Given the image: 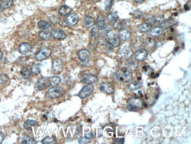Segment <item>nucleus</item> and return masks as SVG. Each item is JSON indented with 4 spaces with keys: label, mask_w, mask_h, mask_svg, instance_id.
I'll return each mask as SVG.
<instances>
[{
    "label": "nucleus",
    "mask_w": 191,
    "mask_h": 144,
    "mask_svg": "<svg viewBox=\"0 0 191 144\" xmlns=\"http://www.w3.org/2000/svg\"><path fill=\"white\" fill-rule=\"evenodd\" d=\"M61 82V78L58 76H51L42 78L39 79L37 83V86L39 90H43L47 86L55 87L58 85Z\"/></svg>",
    "instance_id": "nucleus-1"
},
{
    "label": "nucleus",
    "mask_w": 191,
    "mask_h": 144,
    "mask_svg": "<svg viewBox=\"0 0 191 144\" xmlns=\"http://www.w3.org/2000/svg\"><path fill=\"white\" fill-rule=\"evenodd\" d=\"M144 105L143 99L138 97H133L128 100L127 102L128 109L131 111H138Z\"/></svg>",
    "instance_id": "nucleus-2"
},
{
    "label": "nucleus",
    "mask_w": 191,
    "mask_h": 144,
    "mask_svg": "<svg viewBox=\"0 0 191 144\" xmlns=\"http://www.w3.org/2000/svg\"><path fill=\"white\" fill-rule=\"evenodd\" d=\"M113 77L117 82H129L132 79V75L128 70H119L114 74Z\"/></svg>",
    "instance_id": "nucleus-3"
},
{
    "label": "nucleus",
    "mask_w": 191,
    "mask_h": 144,
    "mask_svg": "<svg viewBox=\"0 0 191 144\" xmlns=\"http://www.w3.org/2000/svg\"><path fill=\"white\" fill-rule=\"evenodd\" d=\"M64 93L65 91L61 87H52L47 93V96L51 99H56L63 96Z\"/></svg>",
    "instance_id": "nucleus-4"
},
{
    "label": "nucleus",
    "mask_w": 191,
    "mask_h": 144,
    "mask_svg": "<svg viewBox=\"0 0 191 144\" xmlns=\"http://www.w3.org/2000/svg\"><path fill=\"white\" fill-rule=\"evenodd\" d=\"M120 54L121 57L125 59V60H128L131 58V57L133 55V51L132 50V49L131 48L130 46H129L128 45H124L121 50H120Z\"/></svg>",
    "instance_id": "nucleus-5"
},
{
    "label": "nucleus",
    "mask_w": 191,
    "mask_h": 144,
    "mask_svg": "<svg viewBox=\"0 0 191 144\" xmlns=\"http://www.w3.org/2000/svg\"><path fill=\"white\" fill-rule=\"evenodd\" d=\"M51 54V50L49 47L43 48L35 56V59L37 60H44L48 58Z\"/></svg>",
    "instance_id": "nucleus-6"
},
{
    "label": "nucleus",
    "mask_w": 191,
    "mask_h": 144,
    "mask_svg": "<svg viewBox=\"0 0 191 144\" xmlns=\"http://www.w3.org/2000/svg\"><path fill=\"white\" fill-rule=\"evenodd\" d=\"M108 40L109 43L114 47H117L120 44V39L114 32H111L108 34Z\"/></svg>",
    "instance_id": "nucleus-7"
},
{
    "label": "nucleus",
    "mask_w": 191,
    "mask_h": 144,
    "mask_svg": "<svg viewBox=\"0 0 191 144\" xmlns=\"http://www.w3.org/2000/svg\"><path fill=\"white\" fill-rule=\"evenodd\" d=\"M100 89L101 91L107 94H112L114 92V85L110 82H103L101 84Z\"/></svg>",
    "instance_id": "nucleus-8"
},
{
    "label": "nucleus",
    "mask_w": 191,
    "mask_h": 144,
    "mask_svg": "<svg viewBox=\"0 0 191 144\" xmlns=\"http://www.w3.org/2000/svg\"><path fill=\"white\" fill-rule=\"evenodd\" d=\"M94 89V88L92 85L88 84L87 85H86L85 86H84L82 88V89L79 93L78 96L81 99L86 98L92 92Z\"/></svg>",
    "instance_id": "nucleus-9"
},
{
    "label": "nucleus",
    "mask_w": 191,
    "mask_h": 144,
    "mask_svg": "<svg viewBox=\"0 0 191 144\" xmlns=\"http://www.w3.org/2000/svg\"><path fill=\"white\" fill-rule=\"evenodd\" d=\"M81 80L83 83L89 84V85H92L95 83L97 82L98 78L96 76L93 75L85 74L81 77Z\"/></svg>",
    "instance_id": "nucleus-10"
},
{
    "label": "nucleus",
    "mask_w": 191,
    "mask_h": 144,
    "mask_svg": "<svg viewBox=\"0 0 191 144\" xmlns=\"http://www.w3.org/2000/svg\"><path fill=\"white\" fill-rule=\"evenodd\" d=\"M63 63L60 59H55L52 63V71L54 73H60L63 70Z\"/></svg>",
    "instance_id": "nucleus-11"
},
{
    "label": "nucleus",
    "mask_w": 191,
    "mask_h": 144,
    "mask_svg": "<svg viewBox=\"0 0 191 144\" xmlns=\"http://www.w3.org/2000/svg\"><path fill=\"white\" fill-rule=\"evenodd\" d=\"M148 54V53L146 50L143 49H140L137 51V52L135 53V59H137V60L142 62V61L145 60L146 59Z\"/></svg>",
    "instance_id": "nucleus-12"
},
{
    "label": "nucleus",
    "mask_w": 191,
    "mask_h": 144,
    "mask_svg": "<svg viewBox=\"0 0 191 144\" xmlns=\"http://www.w3.org/2000/svg\"><path fill=\"white\" fill-rule=\"evenodd\" d=\"M51 36L53 38L55 39H65L66 37V36L64 31L59 29L53 30L51 33Z\"/></svg>",
    "instance_id": "nucleus-13"
},
{
    "label": "nucleus",
    "mask_w": 191,
    "mask_h": 144,
    "mask_svg": "<svg viewBox=\"0 0 191 144\" xmlns=\"http://www.w3.org/2000/svg\"><path fill=\"white\" fill-rule=\"evenodd\" d=\"M78 16L75 14H69L66 18V22L70 26H75L78 22Z\"/></svg>",
    "instance_id": "nucleus-14"
},
{
    "label": "nucleus",
    "mask_w": 191,
    "mask_h": 144,
    "mask_svg": "<svg viewBox=\"0 0 191 144\" xmlns=\"http://www.w3.org/2000/svg\"><path fill=\"white\" fill-rule=\"evenodd\" d=\"M119 36L122 41H127L130 39L131 34L127 28H125L119 32Z\"/></svg>",
    "instance_id": "nucleus-15"
},
{
    "label": "nucleus",
    "mask_w": 191,
    "mask_h": 144,
    "mask_svg": "<svg viewBox=\"0 0 191 144\" xmlns=\"http://www.w3.org/2000/svg\"><path fill=\"white\" fill-rule=\"evenodd\" d=\"M31 50V46L28 43H23L19 47V52L21 54H26Z\"/></svg>",
    "instance_id": "nucleus-16"
},
{
    "label": "nucleus",
    "mask_w": 191,
    "mask_h": 144,
    "mask_svg": "<svg viewBox=\"0 0 191 144\" xmlns=\"http://www.w3.org/2000/svg\"><path fill=\"white\" fill-rule=\"evenodd\" d=\"M71 11H72V8L71 7L66 5L61 6L59 8V10H58L59 14L63 16H66V15H69V14L71 13Z\"/></svg>",
    "instance_id": "nucleus-17"
},
{
    "label": "nucleus",
    "mask_w": 191,
    "mask_h": 144,
    "mask_svg": "<svg viewBox=\"0 0 191 144\" xmlns=\"http://www.w3.org/2000/svg\"><path fill=\"white\" fill-rule=\"evenodd\" d=\"M163 30L161 27H155L148 31V34L152 37H158L162 34Z\"/></svg>",
    "instance_id": "nucleus-18"
},
{
    "label": "nucleus",
    "mask_w": 191,
    "mask_h": 144,
    "mask_svg": "<svg viewBox=\"0 0 191 144\" xmlns=\"http://www.w3.org/2000/svg\"><path fill=\"white\" fill-rule=\"evenodd\" d=\"M14 4L13 0H0V8L7 9L11 8Z\"/></svg>",
    "instance_id": "nucleus-19"
},
{
    "label": "nucleus",
    "mask_w": 191,
    "mask_h": 144,
    "mask_svg": "<svg viewBox=\"0 0 191 144\" xmlns=\"http://www.w3.org/2000/svg\"><path fill=\"white\" fill-rule=\"evenodd\" d=\"M177 23V21H175L173 19H169L168 20H166L165 21L162 22L161 24L160 27L162 30L163 29H166L174 25H175Z\"/></svg>",
    "instance_id": "nucleus-20"
},
{
    "label": "nucleus",
    "mask_w": 191,
    "mask_h": 144,
    "mask_svg": "<svg viewBox=\"0 0 191 144\" xmlns=\"http://www.w3.org/2000/svg\"><path fill=\"white\" fill-rule=\"evenodd\" d=\"M89 56V51L87 49H83L78 53V57L81 61H86Z\"/></svg>",
    "instance_id": "nucleus-21"
},
{
    "label": "nucleus",
    "mask_w": 191,
    "mask_h": 144,
    "mask_svg": "<svg viewBox=\"0 0 191 144\" xmlns=\"http://www.w3.org/2000/svg\"><path fill=\"white\" fill-rule=\"evenodd\" d=\"M152 24L149 23H143L140 24L138 27L139 31L141 33H146L148 32L151 30L152 28Z\"/></svg>",
    "instance_id": "nucleus-22"
},
{
    "label": "nucleus",
    "mask_w": 191,
    "mask_h": 144,
    "mask_svg": "<svg viewBox=\"0 0 191 144\" xmlns=\"http://www.w3.org/2000/svg\"><path fill=\"white\" fill-rule=\"evenodd\" d=\"M51 33L48 31V30L42 31L39 33V37L44 41H48L51 39Z\"/></svg>",
    "instance_id": "nucleus-23"
},
{
    "label": "nucleus",
    "mask_w": 191,
    "mask_h": 144,
    "mask_svg": "<svg viewBox=\"0 0 191 144\" xmlns=\"http://www.w3.org/2000/svg\"><path fill=\"white\" fill-rule=\"evenodd\" d=\"M37 125V122L34 120H27L24 123V129L29 131L31 130V128L32 126H35Z\"/></svg>",
    "instance_id": "nucleus-24"
},
{
    "label": "nucleus",
    "mask_w": 191,
    "mask_h": 144,
    "mask_svg": "<svg viewBox=\"0 0 191 144\" xmlns=\"http://www.w3.org/2000/svg\"><path fill=\"white\" fill-rule=\"evenodd\" d=\"M37 142L33 138L28 135H24L21 139V144H35Z\"/></svg>",
    "instance_id": "nucleus-25"
},
{
    "label": "nucleus",
    "mask_w": 191,
    "mask_h": 144,
    "mask_svg": "<svg viewBox=\"0 0 191 144\" xmlns=\"http://www.w3.org/2000/svg\"><path fill=\"white\" fill-rule=\"evenodd\" d=\"M21 74L24 79H28L31 78V70L26 67H24L21 70Z\"/></svg>",
    "instance_id": "nucleus-26"
},
{
    "label": "nucleus",
    "mask_w": 191,
    "mask_h": 144,
    "mask_svg": "<svg viewBox=\"0 0 191 144\" xmlns=\"http://www.w3.org/2000/svg\"><path fill=\"white\" fill-rule=\"evenodd\" d=\"M84 24L87 27H91L94 26L95 24V20L94 19V18L87 16L85 18L84 20Z\"/></svg>",
    "instance_id": "nucleus-27"
},
{
    "label": "nucleus",
    "mask_w": 191,
    "mask_h": 144,
    "mask_svg": "<svg viewBox=\"0 0 191 144\" xmlns=\"http://www.w3.org/2000/svg\"><path fill=\"white\" fill-rule=\"evenodd\" d=\"M97 27H98L99 29H100V30L103 29L104 26H105V17H104V16L102 15H99L97 18Z\"/></svg>",
    "instance_id": "nucleus-28"
},
{
    "label": "nucleus",
    "mask_w": 191,
    "mask_h": 144,
    "mask_svg": "<svg viewBox=\"0 0 191 144\" xmlns=\"http://www.w3.org/2000/svg\"><path fill=\"white\" fill-rule=\"evenodd\" d=\"M38 24L39 28L44 30H48L51 28V25L45 21H40Z\"/></svg>",
    "instance_id": "nucleus-29"
},
{
    "label": "nucleus",
    "mask_w": 191,
    "mask_h": 144,
    "mask_svg": "<svg viewBox=\"0 0 191 144\" xmlns=\"http://www.w3.org/2000/svg\"><path fill=\"white\" fill-rule=\"evenodd\" d=\"M43 144H54L57 143V140L54 137H46L42 140Z\"/></svg>",
    "instance_id": "nucleus-30"
},
{
    "label": "nucleus",
    "mask_w": 191,
    "mask_h": 144,
    "mask_svg": "<svg viewBox=\"0 0 191 144\" xmlns=\"http://www.w3.org/2000/svg\"><path fill=\"white\" fill-rule=\"evenodd\" d=\"M141 83L139 82H132L129 85V89L131 91H136L141 88Z\"/></svg>",
    "instance_id": "nucleus-31"
},
{
    "label": "nucleus",
    "mask_w": 191,
    "mask_h": 144,
    "mask_svg": "<svg viewBox=\"0 0 191 144\" xmlns=\"http://www.w3.org/2000/svg\"><path fill=\"white\" fill-rule=\"evenodd\" d=\"M108 21L111 24H114L118 20V15L115 13H112L109 14L107 17Z\"/></svg>",
    "instance_id": "nucleus-32"
},
{
    "label": "nucleus",
    "mask_w": 191,
    "mask_h": 144,
    "mask_svg": "<svg viewBox=\"0 0 191 144\" xmlns=\"http://www.w3.org/2000/svg\"><path fill=\"white\" fill-rule=\"evenodd\" d=\"M31 72L35 75H38L41 73V68L39 65L34 64L31 66Z\"/></svg>",
    "instance_id": "nucleus-33"
},
{
    "label": "nucleus",
    "mask_w": 191,
    "mask_h": 144,
    "mask_svg": "<svg viewBox=\"0 0 191 144\" xmlns=\"http://www.w3.org/2000/svg\"><path fill=\"white\" fill-rule=\"evenodd\" d=\"M137 68V64L135 62L132 61L129 64V65L128 66L127 70H128L130 72H131L135 71Z\"/></svg>",
    "instance_id": "nucleus-34"
},
{
    "label": "nucleus",
    "mask_w": 191,
    "mask_h": 144,
    "mask_svg": "<svg viewBox=\"0 0 191 144\" xmlns=\"http://www.w3.org/2000/svg\"><path fill=\"white\" fill-rule=\"evenodd\" d=\"M8 80V77L7 75L1 73L0 74V84H3L6 83Z\"/></svg>",
    "instance_id": "nucleus-35"
},
{
    "label": "nucleus",
    "mask_w": 191,
    "mask_h": 144,
    "mask_svg": "<svg viewBox=\"0 0 191 144\" xmlns=\"http://www.w3.org/2000/svg\"><path fill=\"white\" fill-rule=\"evenodd\" d=\"M114 0H106L105 3V10L106 11H109L112 7Z\"/></svg>",
    "instance_id": "nucleus-36"
},
{
    "label": "nucleus",
    "mask_w": 191,
    "mask_h": 144,
    "mask_svg": "<svg viewBox=\"0 0 191 144\" xmlns=\"http://www.w3.org/2000/svg\"><path fill=\"white\" fill-rule=\"evenodd\" d=\"M98 30H99V28L98 27L95 26L93 27L91 30V36L92 37H95L98 33Z\"/></svg>",
    "instance_id": "nucleus-37"
},
{
    "label": "nucleus",
    "mask_w": 191,
    "mask_h": 144,
    "mask_svg": "<svg viewBox=\"0 0 191 144\" xmlns=\"http://www.w3.org/2000/svg\"><path fill=\"white\" fill-rule=\"evenodd\" d=\"M88 141L87 139V138L85 139V138H83L81 137L78 139V142L79 144H87V143H88Z\"/></svg>",
    "instance_id": "nucleus-38"
},
{
    "label": "nucleus",
    "mask_w": 191,
    "mask_h": 144,
    "mask_svg": "<svg viewBox=\"0 0 191 144\" xmlns=\"http://www.w3.org/2000/svg\"><path fill=\"white\" fill-rule=\"evenodd\" d=\"M85 138L87 139H91L93 138V133L90 132V133H85Z\"/></svg>",
    "instance_id": "nucleus-39"
},
{
    "label": "nucleus",
    "mask_w": 191,
    "mask_h": 144,
    "mask_svg": "<svg viewBox=\"0 0 191 144\" xmlns=\"http://www.w3.org/2000/svg\"><path fill=\"white\" fill-rule=\"evenodd\" d=\"M124 139H116L115 141V144H122L124 143Z\"/></svg>",
    "instance_id": "nucleus-40"
},
{
    "label": "nucleus",
    "mask_w": 191,
    "mask_h": 144,
    "mask_svg": "<svg viewBox=\"0 0 191 144\" xmlns=\"http://www.w3.org/2000/svg\"><path fill=\"white\" fill-rule=\"evenodd\" d=\"M3 139H4V136L1 133H0V144L2 143V142L3 141Z\"/></svg>",
    "instance_id": "nucleus-41"
},
{
    "label": "nucleus",
    "mask_w": 191,
    "mask_h": 144,
    "mask_svg": "<svg viewBox=\"0 0 191 144\" xmlns=\"http://www.w3.org/2000/svg\"><path fill=\"white\" fill-rule=\"evenodd\" d=\"M2 57H3V53L0 51V60L2 59Z\"/></svg>",
    "instance_id": "nucleus-42"
},
{
    "label": "nucleus",
    "mask_w": 191,
    "mask_h": 144,
    "mask_svg": "<svg viewBox=\"0 0 191 144\" xmlns=\"http://www.w3.org/2000/svg\"><path fill=\"white\" fill-rule=\"evenodd\" d=\"M143 1H144V0H135V1L137 2H138V3H141V2H142Z\"/></svg>",
    "instance_id": "nucleus-43"
},
{
    "label": "nucleus",
    "mask_w": 191,
    "mask_h": 144,
    "mask_svg": "<svg viewBox=\"0 0 191 144\" xmlns=\"http://www.w3.org/2000/svg\"><path fill=\"white\" fill-rule=\"evenodd\" d=\"M0 9H1V8H0Z\"/></svg>",
    "instance_id": "nucleus-44"
}]
</instances>
